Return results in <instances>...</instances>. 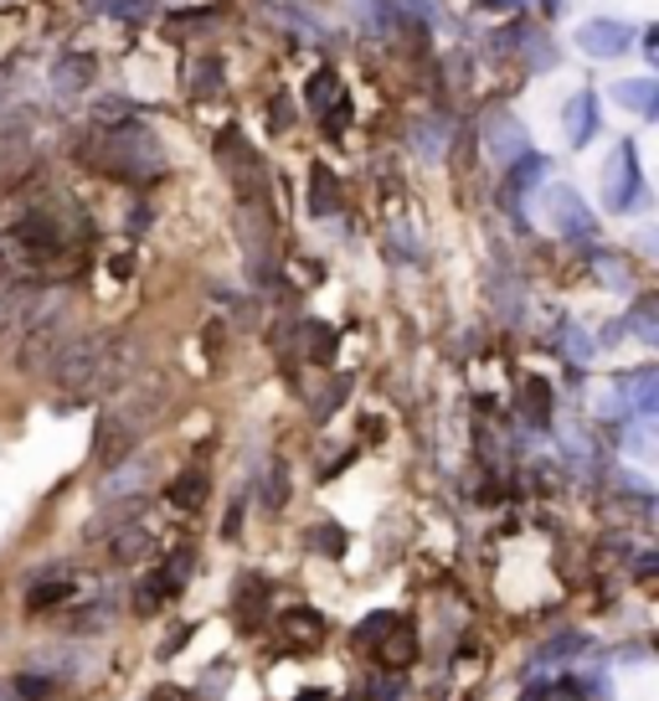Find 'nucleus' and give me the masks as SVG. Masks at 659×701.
<instances>
[{
  "label": "nucleus",
  "mask_w": 659,
  "mask_h": 701,
  "mask_svg": "<svg viewBox=\"0 0 659 701\" xmlns=\"http://www.w3.org/2000/svg\"><path fill=\"white\" fill-rule=\"evenodd\" d=\"M139 350L135 335L109 331V335H67L58 361L47 367V382L62 392V403H88L98 392H119L139 377Z\"/></svg>",
  "instance_id": "f257e3e1"
},
{
  "label": "nucleus",
  "mask_w": 659,
  "mask_h": 701,
  "mask_svg": "<svg viewBox=\"0 0 659 701\" xmlns=\"http://www.w3.org/2000/svg\"><path fill=\"white\" fill-rule=\"evenodd\" d=\"M78 156L88 160V165H98L103 175H124V181H156V175L165 171V156H160L156 135H150L145 124H135V119L98 130Z\"/></svg>",
  "instance_id": "f03ea898"
},
{
  "label": "nucleus",
  "mask_w": 659,
  "mask_h": 701,
  "mask_svg": "<svg viewBox=\"0 0 659 701\" xmlns=\"http://www.w3.org/2000/svg\"><path fill=\"white\" fill-rule=\"evenodd\" d=\"M165 392L150 388V382H129L124 388V397H119L114 408L98 418V439H94V454L103 459V465H114V459H124L129 448L139 444V433H150V423H156V408Z\"/></svg>",
  "instance_id": "7ed1b4c3"
},
{
  "label": "nucleus",
  "mask_w": 659,
  "mask_h": 701,
  "mask_svg": "<svg viewBox=\"0 0 659 701\" xmlns=\"http://www.w3.org/2000/svg\"><path fill=\"white\" fill-rule=\"evenodd\" d=\"M67 305H52L47 315H37V325H26L21 331V346H16V367L26 371V377H47V367L58 361V350L67 346Z\"/></svg>",
  "instance_id": "20e7f679"
},
{
  "label": "nucleus",
  "mask_w": 659,
  "mask_h": 701,
  "mask_svg": "<svg viewBox=\"0 0 659 701\" xmlns=\"http://www.w3.org/2000/svg\"><path fill=\"white\" fill-rule=\"evenodd\" d=\"M186 573H191V552H175L160 573H150V578L135 588V614H156L160 604H171L175 593L186 588Z\"/></svg>",
  "instance_id": "39448f33"
},
{
  "label": "nucleus",
  "mask_w": 659,
  "mask_h": 701,
  "mask_svg": "<svg viewBox=\"0 0 659 701\" xmlns=\"http://www.w3.org/2000/svg\"><path fill=\"white\" fill-rule=\"evenodd\" d=\"M145 475H150V465H145V459H135V454H129L124 465L114 459V469L103 475V485H98V495H103V501H114L119 490H129V495H135V490L145 485Z\"/></svg>",
  "instance_id": "423d86ee"
},
{
  "label": "nucleus",
  "mask_w": 659,
  "mask_h": 701,
  "mask_svg": "<svg viewBox=\"0 0 659 701\" xmlns=\"http://www.w3.org/2000/svg\"><path fill=\"white\" fill-rule=\"evenodd\" d=\"M623 41H629V32H623V26H608V21L582 26V47H587L593 58H613V52H623Z\"/></svg>",
  "instance_id": "0eeeda50"
},
{
  "label": "nucleus",
  "mask_w": 659,
  "mask_h": 701,
  "mask_svg": "<svg viewBox=\"0 0 659 701\" xmlns=\"http://www.w3.org/2000/svg\"><path fill=\"white\" fill-rule=\"evenodd\" d=\"M94 83V62L88 58H62L58 67H52V88L58 94H83Z\"/></svg>",
  "instance_id": "6e6552de"
},
{
  "label": "nucleus",
  "mask_w": 659,
  "mask_h": 701,
  "mask_svg": "<svg viewBox=\"0 0 659 701\" xmlns=\"http://www.w3.org/2000/svg\"><path fill=\"white\" fill-rule=\"evenodd\" d=\"M109 552H114L119 563H139V557H145V552H150V531H145V526H119L114 531V546H109Z\"/></svg>",
  "instance_id": "1a4fd4ad"
},
{
  "label": "nucleus",
  "mask_w": 659,
  "mask_h": 701,
  "mask_svg": "<svg viewBox=\"0 0 659 701\" xmlns=\"http://www.w3.org/2000/svg\"><path fill=\"white\" fill-rule=\"evenodd\" d=\"M201 495H207V475H201V469H181V475L171 480V501L181 511H196L201 506Z\"/></svg>",
  "instance_id": "9d476101"
},
{
  "label": "nucleus",
  "mask_w": 659,
  "mask_h": 701,
  "mask_svg": "<svg viewBox=\"0 0 659 701\" xmlns=\"http://www.w3.org/2000/svg\"><path fill=\"white\" fill-rule=\"evenodd\" d=\"M191 94L196 98L222 94V62H216V58H196L191 62Z\"/></svg>",
  "instance_id": "9b49d317"
},
{
  "label": "nucleus",
  "mask_w": 659,
  "mask_h": 701,
  "mask_svg": "<svg viewBox=\"0 0 659 701\" xmlns=\"http://www.w3.org/2000/svg\"><path fill=\"white\" fill-rule=\"evenodd\" d=\"M67 593H73V583H67V578H47V588H32V593H26V608H47V604H58V599H67Z\"/></svg>",
  "instance_id": "f8f14e48"
},
{
  "label": "nucleus",
  "mask_w": 659,
  "mask_h": 701,
  "mask_svg": "<svg viewBox=\"0 0 659 701\" xmlns=\"http://www.w3.org/2000/svg\"><path fill=\"white\" fill-rule=\"evenodd\" d=\"M567 124H572L567 135L577 139V145H587V135H593V130H587V124H593V98H582V114L577 109H567Z\"/></svg>",
  "instance_id": "ddd939ff"
},
{
  "label": "nucleus",
  "mask_w": 659,
  "mask_h": 701,
  "mask_svg": "<svg viewBox=\"0 0 659 701\" xmlns=\"http://www.w3.org/2000/svg\"><path fill=\"white\" fill-rule=\"evenodd\" d=\"M284 490H289V475H284V465H273L269 485H263V506L278 511V506H284Z\"/></svg>",
  "instance_id": "4468645a"
},
{
  "label": "nucleus",
  "mask_w": 659,
  "mask_h": 701,
  "mask_svg": "<svg viewBox=\"0 0 659 701\" xmlns=\"http://www.w3.org/2000/svg\"><path fill=\"white\" fill-rule=\"evenodd\" d=\"M150 5L145 0H114V16H145Z\"/></svg>",
  "instance_id": "2eb2a0df"
},
{
  "label": "nucleus",
  "mask_w": 659,
  "mask_h": 701,
  "mask_svg": "<svg viewBox=\"0 0 659 701\" xmlns=\"http://www.w3.org/2000/svg\"><path fill=\"white\" fill-rule=\"evenodd\" d=\"M11 284H16V279H5V273H0V315H5V299H11Z\"/></svg>",
  "instance_id": "dca6fc26"
},
{
  "label": "nucleus",
  "mask_w": 659,
  "mask_h": 701,
  "mask_svg": "<svg viewBox=\"0 0 659 701\" xmlns=\"http://www.w3.org/2000/svg\"><path fill=\"white\" fill-rule=\"evenodd\" d=\"M0 88H5V73H0Z\"/></svg>",
  "instance_id": "f3484780"
}]
</instances>
